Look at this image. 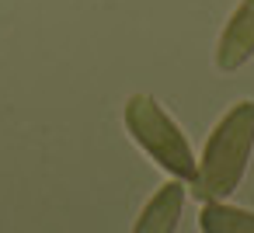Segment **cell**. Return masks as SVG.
<instances>
[{
	"mask_svg": "<svg viewBox=\"0 0 254 233\" xmlns=\"http://www.w3.org/2000/svg\"><path fill=\"white\" fill-rule=\"evenodd\" d=\"M251 150H254V101H237L209 132L191 191L202 202L230 198L244 181Z\"/></svg>",
	"mask_w": 254,
	"mask_h": 233,
	"instance_id": "cell-1",
	"label": "cell"
},
{
	"mask_svg": "<svg viewBox=\"0 0 254 233\" xmlns=\"http://www.w3.org/2000/svg\"><path fill=\"white\" fill-rule=\"evenodd\" d=\"M126 129L132 136V143L160 167L167 171L174 181H185V184H195L198 177V157L191 153L181 125L160 108L157 98L150 94H132L126 101Z\"/></svg>",
	"mask_w": 254,
	"mask_h": 233,
	"instance_id": "cell-2",
	"label": "cell"
},
{
	"mask_svg": "<svg viewBox=\"0 0 254 233\" xmlns=\"http://www.w3.org/2000/svg\"><path fill=\"white\" fill-rule=\"evenodd\" d=\"M254 56V0H240L216 42V70L233 73Z\"/></svg>",
	"mask_w": 254,
	"mask_h": 233,
	"instance_id": "cell-3",
	"label": "cell"
},
{
	"mask_svg": "<svg viewBox=\"0 0 254 233\" xmlns=\"http://www.w3.org/2000/svg\"><path fill=\"white\" fill-rule=\"evenodd\" d=\"M185 209V181H167L136 216L132 233H174Z\"/></svg>",
	"mask_w": 254,
	"mask_h": 233,
	"instance_id": "cell-4",
	"label": "cell"
},
{
	"mask_svg": "<svg viewBox=\"0 0 254 233\" xmlns=\"http://www.w3.org/2000/svg\"><path fill=\"white\" fill-rule=\"evenodd\" d=\"M202 233H254V212L223 202H205L198 212Z\"/></svg>",
	"mask_w": 254,
	"mask_h": 233,
	"instance_id": "cell-5",
	"label": "cell"
}]
</instances>
